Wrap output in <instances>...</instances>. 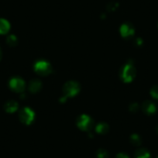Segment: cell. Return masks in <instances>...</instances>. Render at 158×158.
<instances>
[{
    "instance_id": "cell-1",
    "label": "cell",
    "mask_w": 158,
    "mask_h": 158,
    "mask_svg": "<svg viewBox=\"0 0 158 158\" xmlns=\"http://www.w3.org/2000/svg\"><path fill=\"white\" fill-rule=\"evenodd\" d=\"M136 75V69L133 65V62L132 60H129L126 63L119 71V76L124 82H130Z\"/></svg>"
},
{
    "instance_id": "cell-2",
    "label": "cell",
    "mask_w": 158,
    "mask_h": 158,
    "mask_svg": "<svg viewBox=\"0 0 158 158\" xmlns=\"http://www.w3.org/2000/svg\"><path fill=\"white\" fill-rule=\"evenodd\" d=\"M80 90V86L78 83L74 81H68L63 87V98L67 100L70 97H73L77 95Z\"/></svg>"
},
{
    "instance_id": "cell-3",
    "label": "cell",
    "mask_w": 158,
    "mask_h": 158,
    "mask_svg": "<svg viewBox=\"0 0 158 158\" xmlns=\"http://www.w3.org/2000/svg\"><path fill=\"white\" fill-rule=\"evenodd\" d=\"M77 126L83 131L90 132L94 127V121L87 115H81L77 118Z\"/></svg>"
},
{
    "instance_id": "cell-4",
    "label": "cell",
    "mask_w": 158,
    "mask_h": 158,
    "mask_svg": "<svg viewBox=\"0 0 158 158\" xmlns=\"http://www.w3.org/2000/svg\"><path fill=\"white\" fill-rule=\"evenodd\" d=\"M34 70L39 75L48 76L52 72V67L46 60H37L34 64Z\"/></svg>"
},
{
    "instance_id": "cell-5",
    "label": "cell",
    "mask_w": 158,
    "mask_h": 158,
    "mask_svg": "<svg viewBox=\"0 0 158 158\" xmlns=\"http://www.w3.org/2000/svg\"><path fill=\"white\" fill-rule=\"evenodd\" d=\"M19 120L26 125H29L33 122L34 118V112L30 108H23L19 112Z\"/></svg>"
},
{
    "instance_id": "cell-6",
    "label": "cell",
    "mask_w": 158,
    "mask_h": 158,
    "mask_svg": "<svg viewBox=\"0 0 158 158\" xmlns=\"http://www.w3.org/2000/svg\"><path fill=\"white\" fill-rule=\"evenodd\" d=\"M10 89L16 92H23L25 90V82L22 78L19 77H14L10 79L9 82Z\"/></svg>"
},
{
    "instance_id": "cell-7",
    "label": "cell",
    "mask_w": 158,
    "mask_h": 158,
    "mask_svg": "<svg viewBox=\"0 0 158 158\" xmlns=\"http://www.w3.org/2000/svg\"><path fill=\"white\" fill-rule=\"evenodd\" d=\"M120 33L123 37L125 39H130L133 37L135 33L134 27L130 23H125L121 26Z\"/></svg>"
},
{
    "instance_id": "cell-8",
    "label": "cell",
    "mask_w": 158,
    "mask_h": 158,
    "mask_svg": "<svg viewBox=\"0 0 158 158\" xmlns=\"http://www.w3.org/2000/svg\"><path fill=\"white\" fill-rule=\"evenodd\" d=\"M142 109L147 115H152L156 111V106L150 101H145L142 104Z\"/></svg>"
},
{
    "instance_id": "cell-9",
    "label": "cell",
    "mask_w": 158,
    "mask_h": 158,
    "mask_svg": "<svg viewBox=\"0 0 158 158\" xmlns=\"http://www.w3.org/2000/svg\"><path fill=\"white\" fill-rule=\"evenodd\" d=\"M28 88L31 93H37L42 89V83L39 79H33L29 83Z\"/></svg>"
},
{
    "instance_id": "cell-10",
    "label": "cell",
    "mask_w": 158,
    "mask_h": 158,
    "mask_svg": "<svg viewBox=\"0 0 158 158\" xmlns=\"http://www.w3.org/2000/svg\"><path fill=\"white\" fill-rule=\"evenodd\" d=\"M18 107H19L18 103L14 100H9L5 103V106H4L6 112H9V113H13V112H16L18 109Z\"/></svg>"
},
{
    "instance_id": "cell-11",
    "label": "cell",
    "mask_w": 158,
    "mask_h": 158,
    "mask_svg": "<svg viewBox=\"0 0 158 158\" xmlns=\"http://www.w3.org/2000/svg\"><path fill=\"white\" fill-rule=\"evenodd\" d=\"M10 30V24L8 20L0 18V34H6Z\"/></svg>"
},
{
    "instance_id": "cell-12",
    "label": "cell",
    "mask_w": 158,
    "mask_h": 158,
    "mask_svg": "<svg viewBox=\"0 0 158 158\" xmlns=\"http://www.w3.org/2000/svg\"><path fill=\"white\" fill-rule=\"evenodd\" d=\"M109 126L106 123H99L98 125L95 127V130L99 134H106L109 132Z\"/></svg>"
},
{
    "instance_id": "cell-13",
    "label": "cell",
    "mask_w": 158,
    "mask_h": 158,
    "mask_svg": "<svg viewBox=\"0 0 158 158\" xmlns=\"http://www.w3.org/2000/svg\"><path fill=\"white\" fill-rule=\"evenodd\" d=\"M136 158H150V154L147 150L144 148H139L135 152Z\"/></svg>"
},
{
    "instance_id": "cell-14",
    "label": "cell",
    "mask_w": 158,
    "mask_h": 158,
    "mask_svg": "<svg viewBox=\"0 0 158 158\" xmlns=\"http://www.w3.org/2000/svg\"><path fill=\"white\" fill-rule=\"evenodd\" d=\"M6 43L10 47H16L18 43L17 37L15 35H9L6 37Z\"/></svg>"
},
{
    "instance_id": "cell-15",
    "label": "cell",
    "mask_w": 158,
    "mask_h": 158,
    "mask_svg": "<svg viewBox=\"0 0 158 158\" xmlns=\"http://www.w3.org/2000/svg\"><path fill=\"white\" fill-rule=\"evenodd\" d=\"M130 143L133 144V146H136V147H138L141 144V138L140 136L138 134H133L130 138Z\"/></svg>"
},
{
    "instance_id": "cell-16",
    "label": "cell",
    "mask_w": 158,
    "mask_h": 158,
    "mask_svg": "<svg viewBox=\"0 0 158 158\" xmlns=\"http://www.w3.org/2000/svg\"><path fill=\"white\" fill-rule=\"evenodd\" d=\"M97 157L98 158H109V153L104 149H99L97 151Z\"/></svg>"
},
{
    "instance_id": "cell-17",
    "label": "cell",
    "mask_w": 158,
    "mask_h": 158,
    "mask_svg": "<svg viewBox=\"0 0 158 158\" xmlns=\"http://www.w3.org/2000/svg\"><path fill=\"white\" fill-rule=\"evenodd\" d=\"M118 6V4L117 3V2H111L108 4L106 9H107V10L109 12H114L117 10Z\"/></svg>"
},
{
    "instance_id": "cell-18",
    "label": "cell",
    "mask_w": 158,
    "mask_h": 158,
    "mask_svg": "<svg viewBox=\"0 0 158 158\" xmlns=\"http://www.w3.org/2000/svg\"><path fill=\"white\" fill-rule=\"evenodd\" d=\"M150 94L153 98L158 100V85H154L153 87H152L151 90H150Z\"/></svg>"
},
{
    "instance_id": "cell-19",
    "label": "cell",
    "mask_w": 158,
    "mask_h": 158,
    "mask_svg": "<svg viewBox=\"0 0 158 158\" xmlns=\"http://www.w3.org/2000/svg\"><path fill=\"white\" fill-rule=\"evenodd\" d=\"M129 109L131 112H137L139 109V106L137 103H132L129 106Z\"/></svg>"
},
{
    "instance_id": "cell-20",
    "label": "cell",
    "mask_w": 158,
    "mask_h": 158,
    "mask_svg": "<svg viewBox=\"0 0 158 158\" xmlns=\"http://www.w3.org/2000/svg\"><path fill=\"white\" fill-rule=\"evenodd\" d=\"M142 44H143V40L141 38L138 37L135 40V45H136V47H140Z\"/></svg>"
},
{
    "instance_id": "cell-21",
    "label": "cell",
    "mask_w": 158,
    "mask_h": 158,
    "mask_svg": "<svg viewBox=\"0 0 158 158\" xmlns=\"http://www.w3.org/2000/svg\"><path fill=\"white\" fill-rule=\"evenodd\" d=\"M115 158H130L128 155L125 153H119L116 155Z\"/></svg>"
},
{
    "instance_id": "cell-22",
    "label": "cell",
    "mask_w": 158,
    "mask_h": 158,
    "mask_svg": "<svg viewBox=\"0 0 158 158\" xmlns=\"http://www.w3.org/2000/svg\"><path fill=\"white\" fill-rule=\"evenodd\" d=\"M1 57H2V51L0 49V59H1Z\"/></svg>"
},
{
    "instance_id": "cell-23",
    "label": "cell",
    "mask_w": 158,
    "mask_h": 158,
    "mask_svg": "<svg viewBox=\"0 0 158 158\" xmlns=\"http://www.w3.org/2000/svg\"><path fill=\"white\" fill-rule=\"evenodd\" d=\"M156 132H157V133H158V126H157V127H156Z\"/></svg>"
},
{
    "instance_id": "cell-24",
    "label": "cell",
    "mask_w": 158,
    "mask_h": 158,
    "mask_svg": "<svg viewBox=\"0 0 158 158\" xmlns=\"http://www.w3.org/2000/svg\"><path fill=\"white\" fill-rule=\"evenodd\" d=\"M157 158H158V157H157Z\"/></svg>"
}]
</instances>
